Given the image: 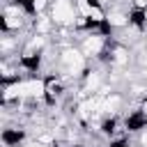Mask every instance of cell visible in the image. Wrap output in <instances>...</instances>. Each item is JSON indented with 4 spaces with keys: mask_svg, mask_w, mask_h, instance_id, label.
Returning a JSON list of instances; mask_svg holds the SVG:
<instances>
[{
    "mask_svg": "<svg viewBox=\"0 0 147 147\" xmlns=\"http://www.w3.org/2000/svg\"><path fill=\"white\" fill-rule=\"evenodd\" d=\"M145 16H147V9H145Z\"/></svg>",
    "mask_w": 147,
    "mask_h": 147,
    "instance_id": "6",
    "label": "cell"
},
{
    "mask_svg": "<svg viewBox=\"0 0 147 147\" xmlns=\"http://www.w3.org/2000/svg\"><path fill=\"white\" fill-rule=\"evenodd\" d=\"M138 147H147V126L142 129V131H138L136 133V140H133Z\"/></svg>",
    "mask_w": 147,
    "mask_h": 147,
    "instance_id": "3",
    "label": "cell"
},
{
    "mask_svg": "<svg viewBox=\"0 0 147 147\" xmlns=\"http://www.w3.org/2000/svg\"><path fill=\"white\" fill-rule=\"evenodd\" d=\"M51 2H53V0H32L34 14H37V16H39V14H46V11H48V7H51Z\"/></svg>",
    "mask_w": 147,
    "mask_h": 147,
    "instance_id": "2",
    "label": "cell"
},
{
    "mask_svg": "<svg viewBox=\"0 0 147 147\" xmlns=\"http://www.w3.org/2000/svg\"><path fill=\"white\" fill-rule=\"evenodd\" d=\"M71 147H85V145H83V142H76V145H71Z\"/></svg>",
    "mask_w": 147,
    "mask_h": 147,
    "instance_id": "5",
    "label": "cell"
},
{
    "mask_svg": "<svg viewBox=\"0 0 147 147\" xmlns=\"http://www.w3.org/2000/svg\"><path fill=\"white\" fill-rule=\"evenodd\" d=\"M48 16L53 18L55 28H74L78 18V9L74 0H53L48 7Z\"/></svg>",
    "mask_w": 147,
    "mask_h": 147,
    "instance_id": "1",
    "label": "cell"
},
{
    "mask_svg": "<svg viewBox=\"0 0 147 147\" xmlns=\"http://www.w3.org/2000/svg\"><path fill=\"white\" fill-rule=\"evenodd\" d=\"M138 110H140V113H142V115L147 117V99H142V101L138 103Z\"/></svg>",
    "mask_w": 147,
    "mask_h": 147,
    "instance_id": "4",
    "label": "cell"
}]
</instances>
